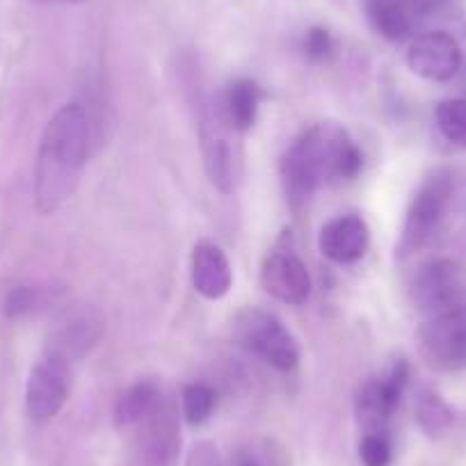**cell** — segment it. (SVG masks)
<instances>
[{"label": "cell", "mask_w": 466, "mask_h": 466, "mask_svg": "<svg viewBox=\"0 0 466 466\" xmlns=\"http://www.w3.org/2000/svg\"><path fill=\"white\" fill-rule=\"evenodd\" d=\"M89 154V116L80 103H66L44 128L35 167V206L53 215L80 181Z\"/></svg>", "instance_id": "obj_1"}, {"label": "cell", "mask_w": 466, "mask_h": 466, "mask_svg": "<svg viewBox=\"0 0 466 466\" xmlns=\"http://www.w3.org/2000/svg\"><path fill=\"white\" fill-rule=\"evenodd\" d=\"M361 169V151L343 127L331 122L307 128L281 158L286 199L298 208L322 183L355 178Z\"/></svg>", "instance_id": "obj_2"}, {"label": "cell", "mask_w": 466, "mask_h": 466, "mask_svg": "<svg viewBox=\"0 0 466 466\" xmlns=\"http://www.w3.org/2000/svg\"><path fill=\"white\" fill-rule=\"evenodd\" d=\"M238 136L240 131L228 122L224 112L222 96L210 98L201 112V154H204V167L210 183L222 195H231L238 187L240 174H243Z\"/></svg>", "instance_id": "obj_3"}, {"label": "cell", "mask_w": 466, "mask_h": 466, "mask_svg": "<svg viewBox=\"0 0 466 466\" xmlns=\"http://www.w3.org/2000/svg\"><path fill=\"white\" fill-rule=\"evenodd\" d=\"M452 192H455V181L451 169L439 167L423 178L402 224L400 243H398V254L402 258L423 249L437 236L451 208Z\"/></svg>", "instance_id": "obj_4"}, {"label": "cell", "mask_w": 466, "mask_h": 466, "mask_svg": "<svg viewBox=\"0 0 466 466\" xmlns=\"http://www.w3.org/2000/svg\"><path fill=\"white\" fill-rule=\"evenodd\" d=\"M233 336L248 352L257 355L279 373H290L299 364V345L289 327L270 311L245 309L236 316Z\"/></svg>", "instance_id": "obj_5"}, {"label": "cell", "mask_w": 466, "mask_h": 466, "mask_svg": "<svg viewBox=\"0 0 466 466\" xmlns=\"http://www.w3.org/2000/svg\"><path fill=\"white\" fill-rule=\"evenodd\" d=\"M419 350L425 364L439 373L466 369V304L439 311L419 329Z\"/></svg>", "instance_id": "obj_6"}, {"label": "cell", "mask_w": 466, "mask_h": 466, "mask_svg": "<svg viewBox=\"0 0 466 466\" xmlns=\"http://www.w3.org/2000/svg\"><path fill=\"white\" fill-rule=\"evenodd\" d=\"M410 295L416 309L432 316L466 304V268L452 258H434L416 270Z\"/></svg>", "instance_id": "obj_7"}, {"label": "cell", "mask_w": 466, "mask_h": 466, "mask_svg": "<svg viewBox=\"0 0 466 466\" xmlns=\"http://www.w3.org/2000/svg\"><path fill=\"white\" fill-rule=\"evenodd\" d=\"M261 284L268 295L290 307L304 304L311 295V275L307 263L295 252L289 231L268 252L261 268Z\"/></svg>", "instance_id": "obj_8"}, {"label": "cell", "mask_w": 466, "mask_h": 466, "mask_svg": "<svg viewBox=\"0 0 466 466\" xmlns=\"http://www.w3.org/2000/svg\"><path fill=\"white\" fill-rule=\"evenodd\" d=\"M410 382V366L396 361L387 378L370 380L357 396V419L366 432H384ZM387 434V432H384Z\"/></svg>", "instance_id": "obj_9"}, {"label": "cell", "mask_w": 466, "mask_h": 466, "mask_svg": "<svg viewBox=\"0 0 466 466\" xmlns=\"http://www.w3.org/2000/svg\"><path fill=\"white\" fill-rule=\"evenodd\" d=\"M69 398V366L56 357H44L30 370L25 387V410L37 423L56 419Z\"/></svg>", "instance_id": "obj_10"}, {"label": "cell", "mask_w": 466, "mask_h": 466, "mask_svg": "<svg viewBox=\"0 0 466 466\" xmlns=\"http://www.w3.org/2000/svg\"><path fill=\"white\" fill-rule=\"evenodd\" d=\"M407 65L419 78L432 83L452 80L461 69V48L452 35L432 30L411 42L407 51Z\"/></svg>", "instance_id": "obj_11"}, {"label": "cell", "mask_w": 466, "mask_h": 466, "mask_svg": "<svg viewBox=\"0 0 466 466\" xmlns=\"http://www.w3.org/2000/svg\"><path fill=\"white\" fill-rule=\"evenodd\" d=\"M106 322L96 311H74L51 331L46 355L71 366L89 355L101 340Z\"/></svg>", "instance_id": "obj_12"}, {"label": "cell", "mask_w": 466, "mask_h": 466, "mask_svg": "<svg viewBox=\"0 0 466 466\" xmlns=\"http://www.w3.org/2000/svg\"><path fill=\"white\" fill-rule=\"evenodd\" d=\"M369 224L360 215H339L320 228L318 248L325 258L339 263V266H348L364 257L369 249Z\"/></svg>", "instance_id": "obj_13"}, {"label": "cell", "mask_w": 466, "mask_h": 466, "mask_svg": "<svg viewBox=\"0 0 466 466\" xmlns=\"http://www.w3.org/2000/svg\"><path fill=\"white\" fill-rule=\"evenodd\" d=\"M140 443L142 452L154 466H169L178 452V420L172 405L167 400H160V405L142 420L140 425Z\"/></svg>", "instance_id": "obj_14"}, {"label": "cell", "mask_w": 466, "mask_h": 466, "mask_svg": "<svg viewBox=\"0 0 466 466\" xmlns=\"http://www.w3.org/2000/svg\"><path fill=\"white\" fill-rule=\"evenodd\" d=\"M190 277L197 293L206 299H222L233 284L231 263L213 243H199L192 249Z\"/></svg>", "instance_id": "obj_15"}, {"label": "cell", "mask_w": 466, "mask_h": 466, "mask_svg": "<svg viewBox=\"0 0 466 466\" xmlns=\"http://www.w3.org/2000/svg\"><path fill=\"white\" fill-rule=\"evenodd\" d=\"M373 28L389 42H402L414 28V7L410 0H361Z\"/></svg>", "instance_id": "obj_16"}, {"label": "cell", "mask_w": 466, "mask_h": 466, "mask_svg": "<svg viewBox=\"0 0 466 466\" xmlns=\"http://www.w3.org/2000/svg\"><path fill=\"white\" fill-rule=\"evenodd\" d=\"M222 96L224 112L228 122L238 128L240 133L249 131L258 116V106L263 101V89L252 78H236L227 85Z\"/></svg>", "instance_id": "obj_17"}, {"label": "cell", "mask_w": 466, "mask_h": 466, "mask_svg": "<svg viewBox=\"0 0 466 466\" xmlns=\"http://www.w3.org/2000/svg\"><path fill=\"white\" fill-rule=\"evenodd\" d=\"M160 400H163V393L156 382L142 380V382L133 384L116 400L115 425L122 430L137 428L160 405Z\"/></svg>", "instance_id": "obj_18"}, {"label": "cell", "mask_w": 466, "mask_h": 466, "mask_svg": "<svg viewBox=\"0 0 466 466\" xmlns=\"http://www.w3.org/2000/svg\"><path fill=\"white\" fill-rule=\"evenodd\" d=\"M416 419H419L420 428L428 437L439 439L451 430L455 416H452V410L443 402L439 393L428 391L420 396L419 407H416Z\"/></svg>", "instance_id": "obj_19"}, {"label": "cell", "mask_w": 466, "mask_h": 466, "mask_svg": "<svg viewBox=\"0 0 466 466\" xmlns=\"http://www.w3.org/2000/svg\"><path fill=\"white\" fill-rule=\"evenodd\" d=\"M437 128L451 145L466 149V98H448L434 110Z\"/></svg>", "instance_id": "obj_20"}, {"label": "cell", "mask_w": 466, "mask_h": 466, "mask_svg": "<svg viewBox=\"0 0 466 466\" xmlns=\"http://www.w3.org/2000/svg\"><path fill=\"white\" fill-rule=\"evenodd\" d=\"M183 416L190 425H201L210 419L215 410V391L208 384H187L183 389Z\"/></svg>", "instance_id": "obj_21"}, {"label": "cell", "mask_w": 466, "mask_h": 466, "mask_svg": "<svg viewBox=\"0 0 466 466\" xmlns=\"http://www.w3.org/2000/svg\"><path fill=\"white\" fill-rule=\"evenodd\" d=\"M44 304V293L37 286H19L5 299V313L10 318H24Z\"/></svg>", "instance_id": "obj_22"}, {"label": "cell", "mask_w": 466, "mask_h": 466, "mask_svg": "<svg viewBox=\"0 0 466 466\" xmlns=\"http://www.w3.org/2000/svg\"><path fill=\"white\" fill-rule=\"evenodd\" d=\"M391 441L384 432H366L360 443V457L364 466H389L391 464Z\"/></svg>", "instance_id": "obj_23"}, {"label": "cell", "mask_w": 466, "mask_h": 466, "mask_svg": "<svg viewBox=\"0 0 466 466\" xmlns=\"http://www.w3.org/2000/svg\"><path fill=\"white\" fill-rule=\"evenodd\" d=\"M331 48H334V42H331V35L325 28L309 30L307 39H304V51H307L311 60H325L331 53Z\"/></svg>", "instance_id": "obj_24"}, {"label": "cell", "mask_w": 466, "mask_h": 466, "mask_svg": "<svg viewBox=\"0 0 466 466\" xmlns=\"http://www.w3.org/2000/svg\"><path fill=\"white\" fill-rule=\"evenodd\" d=\"M186 466H224V461L213 443L199 441L190 448V452H187Z\"/></svg>", "instance_id": "obj_25"}, {"label": "cell", "mask_w": 466, "mask_h": 466, "mask_svg": "<svg viewBox=\"0 0 466 466\" xmlns=\"http://www.w3.org/2000/svg\"><path fill=\"white\" fill-rule=\"evenodd\" d=\"M231 466H263V461L252 451H238L233 455Z\"/></svg>", "instance_id": "obj_26"}, {"label": "cell", "mask_w": 466, "mask_h": 466, "mask_svg": "<svg viewBox=\"0 0 466 466\" xmlns=\"http://www.w3.org/2000/svg\"><path fill=\"white\" fill-rule=\"evenodd\" d=\"M411 7H414L416 15H425V12L437 10L439 5H443L446 0H410Z\"/></svg>", "instance_id": "obj_27"}, {"label": "cell", "mask_w": 466, "mask_h": 466, "mask_svg": "<svg viewBox=\"0 0 466 466\" xmlns=\"http://www.w3.org/2000/svg\"><path fill=\"white\" fill-rule=\"evenodd\" d=\"M35 3H44V5H80L85 0H35Z\"/></svg>", "instance_id": "obj_28"}]
</instances>
